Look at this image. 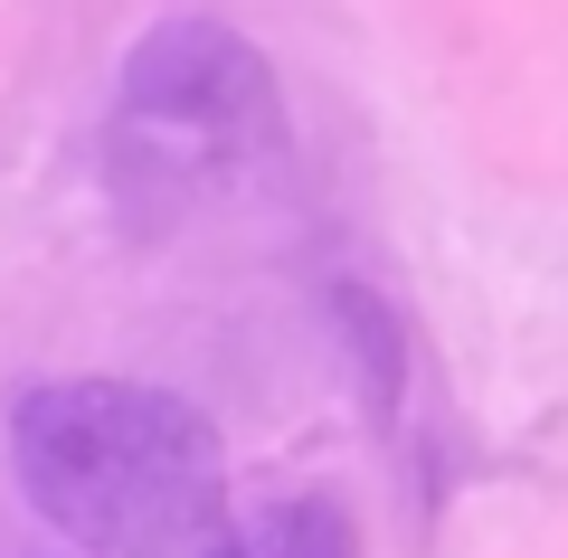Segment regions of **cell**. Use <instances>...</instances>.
<instances>
[{"label":"cell","instance_id":"obj_1","mask_svg":"<svg viewBox=\"0 0 568 558\" xmlns=\"http://www.w3.org/2000/svg\"><path fill=\"white\" fill-rule=\"evenodd\" d=\"M10 474L77 558H209L227 445L181 388L48 379L10 407Z\"/></svg>","mask_w":568,"mask_h":558},{"label":"cell","instance_id":"obj_2","mask_svg":"<svg viewBox=\"0 0 568 558\" xmlns=\"http://www.w3.org/2000/svg\"><path fill=\"white\" fill-rule=\"evenodd\" d=\"M284 161H294V133H284L275 67L227 20L181 10L133 39L95 142L104 200L133 237H171L256 200L265 180H284Z\"/></svg>","mask_w":568,"mask_h":558},{"label":"cell","instance_id":"obj_3","mask_svg":"<svg viewBox=\"0 0 568 558\" xmlns=\"http://www.w3.org/2000/svg\"><path fill=\"white\" fill-rule=\"evenodd\" d=\"M209 558H361V530L332 493H275L246 520H227Z\"/></svg>","mask_w":568,"mask_h":558}]
</instances>
